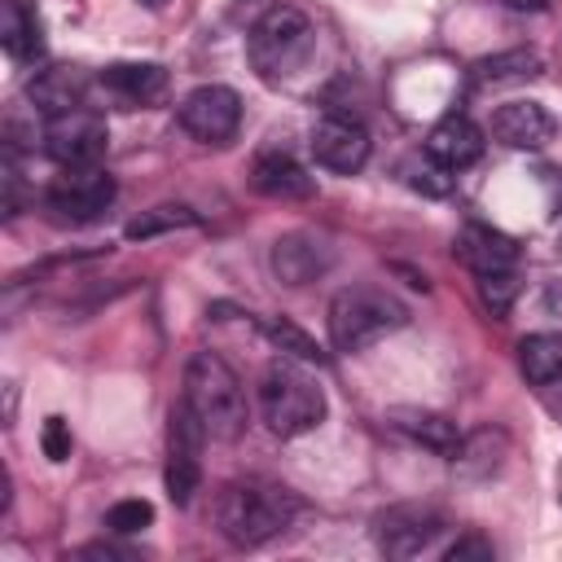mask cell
Masks as SVG:
<instances>
[{
    "label": "cell",
    "mask_w": 562,
    "mask_h": 562,
    "mask_svg": "<svg viewBox=\"0 0 562 562\" xmlns=\"http://www.w3.org/2000/svg\"><path fill=\"white\" fill-rule=\"evenodd\" d=\"M241 123V97L224 83H202L180 101V127L202 145H224Z\"/></svg>",
    "instance_id": "cell-10"
},
{
    "label": "cell",
    "mask_w": 562,
    "mask_h": 562,
    "mask_svg": "<svg viewBox=\"0 0 562 562\" xmlns=\"http://www.w3.org/2000/svg\"><path fill=\"white\" fill-rule=\"evenodd\" d=\"M505 9H514V13H540L549 0H501Z\"/></svg>",
    "instance_id": "cell-32"
},
{
    "label": "cell",
    "mask_w": 562,
    "mask_h": 562,
    "mask_svg": "<svg viewBox=\"0 0 562 562\" xmlns=\"http://www.w3.org/2000/svg\"><path fill=\"white\" fill-rule=\"evenodd\" d=\"M496 549H492V540H483V536H461L457 544H448L443 549V562H465V558H492Z\"/></svg>",
    "instance_id": "cell-30"
},
{
    "label": "cell",
    "mask_w": 562,
    "mask_h": 562,
    "mask_svg": "<svg viewBox=\"0 0 562 562\" xmlns=\"http://www.w3.org/2000/svg\"><path fill=\"white\" fill-rule=\"evenodd\" d=\"M140 4H149V9H158V4H162V0H140Z\"/></svg>",
    "instance_id": "cell-33"
},
{
    "label": "cell",
    "mask_w": 562,
    "mask_h": 562,
    "mask_svg": "<svg viewBox=\"0 0 562 562\" xmlns=\"http://www.w3.org/2000/svg\"><path fill=\"white\" fill-rule=\"evenodd\" d=\"M176 228H198V215L180 202H162V206H154V211H145L127 224V241H149V237L176 233Z\"/></svg>",
    "instance_id": "cell-25"
},
{
    "label": "cell",
    "mask_w": 562,
    "mask_h": 562,
    "mask_svg": "<svg viewBox=\"0 0 562 562\" xmlns=\"http://www.w3.org/2000/svg\"><path fill=\"white\" fill-rule=\"evenodd\" d=\"M312 158L325 171L351 176V171H360L369 162V132L347 114H325L312 127Z\"/></svg>",
    "instance_id": "cell-11"
},
{
    "label": "cell",
    "mask_w": 562,
    "mask_h": 562,
    "mask_svg": "<svg viewBox=\"0 0 562 562\" xmlns=\"http://www.w3.org/2000/svg\"><path fill=\"white\" fill-rule=\"evenodd\" d=\"M457 259L465 268H474V277L483 272H505L518 263V246L514 237H505L501 228H487V224H465L461 237H457Z\"/></svg>",
    "instance_id": "cell-18"
},
{
    "label": "cell",
    "mask_w": 562,
    "mask_h": 562,
    "mask_svg": "<svg viewBox=\"0 0 562 562\" xmlns=\"http://www.w3.org/2000/svg\"><path fill=\"white\" fill-rule=\"evenodd\" d=\"M105 145H110V132L97 110L75 105V110L48 114V123H44V154L57 167H92V162H101Z\"/></svg>",
    "instance_id": "cell-7"
},
{
    "label": "cell",
    "mask_w": 562,
    "mask_h": 562,
    "mask_svg": "<svg viewBox=\"0 0 562 562\" xmlns=\"http://www.w3.org/2000/svg\"><path fill=\"white\" fill-rule=\"evenodd\" d=\"M492 136L509 149H540L553 136V119L540 101H505L492 114Z\"/></svg>",
    "instance_id": "cell-17"
},
{
    "label": "cell",
    "mask_w": 562,
    "mask_h": 562,
    "mask_svg": "<svg viewBox=\"0 0 562 562\" xmlns=\"http://www.w3.org/2000/svg\"><path fill=\"white\" fill-rule=\"evenodd\" d=\"M448 518L435 505H391L373 522V540L386 558H417L443 536Z\"/></svg>",
    "instance_id": "cell-9"
},
{
    "label": "cell",
    "mask_w": 562,
    "mask_h": 562,
    "mask_svg": "<svg viewBox=\"0 0 562 562\" xmlns=\"http://www.w3.org/2000/svg\"><path fill=\"white\" fill-rule=\"evenodd\" d=\"M48 211H57V220L66 224H92L110 211L114 202V176L92 167H61V176H53L48 193H44Z\"/></svg>",
    "instance_id": "cell-8"
},
{
    "label": "cell",
    "mask_w": 562,
    "mask_h": 562,
    "mask_svg": "<svg viewBox=\"0 0 562 562\" xmlns=\"http://www.w3.org/2000/svg\"><path fill=\"white\" fill-rule=\"evenodd\" d=\"M404 171H408V184L422 189L426 198H443V193H452V171H448L443 162H435L430 154L417 158V162H408Z\"/></svg>",
    "instance_id": "cell-27"
},
{
    "label": "cell",
    "mask_w": 562,
    "mask_h": 562,
    "mask_svg": "<svg viewBox=\"0 0 562 562\" xmlns=\"http://www.w3.org/2000/svg\"><path fill=\"white\" fill-rule=\"evenodd\" d=\"M259 413L277 439H299L325 422V391L290 356H281L259 378Z\"/></svg>",
    "instance_id": "cell-3"
},
{
    "label": "cell",
    "mask_w": 562,
    "mask_h": 562,
    "mask_svg": "<svg viewBox=\"0 0 562 562\" xmlns=\"http://www.w3.org/2000/svg\"><path fill=\"white\" fill-rule=\"evenodd\" d=\"M0 44H4V53L13 61H35L44 53L40 22H35V13L22 0H4L0 4Z\"/></svg>",
    "instance_id": "cell-20"
},
{
    "label": "cell",
    "mask_w": 562,
    "mask_h": 562,
    "mask_svg": "<svg viewBox=\"0 0 562 562\" xmlns=\"http://www.w3.org/2000/svg\"><path fill=\"white\" fill-rule=\"evenodd\" d=\"M299 514V496L268 479L224 483L215 496V527L233 549H259L277 540Z\"/></svg>",
    "instance_id": "cell-1"
},
{
    "label": "cell",
    "mask_w": 562,
    "mask_h": 562,
    "mask_svg": "<svg viewBox=\"0 0 562 562\" xmlns=\"http://www.w3.org/2000/svg\"><path fill=\"white\" fill-rule=\"evenodd\" d=\"M79 558H105V562H136V553L132 549H119V544H83L79 549Z\"/></svg>",
    "instance_id": "cell-31"
},
{
    "label": "cell",
    "mask_w": 562,
    "mask_h": 562,
    "mask_svg": "<svg viewBox=\"0 0 562 562\" xmlns=\"http://www.w3.org/2000/svg\"><path fill=\"white\" fill-rule=\"evenodd\" d=\"M259 321V329H263V338L281 351V356H290V360H299V364H329V356L316 347V338H307L299 325H290L285 316H255Z\"/></svg>",
    "instance_id": "cell-22"
},
{
    "label": "cell",
    "mask_w": 562,
    "mask_h": 562,
    "mask_svg": "<svg viewBox=\"0 0 562 562\" xmlns=\"http://www.w3.org/2000/svg\"><path fill=\"white\" fill-rule=\"evenodd\" d=\"M154 522V505L149 501H114L110 509H105V527L114 531V536H136V531H145Z\"/></svg>",
    "instance_id": "cell-26"
},
{
    "label": "cell",
    "mask_w": 562,
    "mask_h": 562,
    "mask_svg": "<svg viewBox=\"0 0 562 562\" xmlns=\"http://www.w3.org/2000/svg\"><path fill=\"white\" fill-rule=\"evenodd\" d=\"M426 154L448 171H465L483 158V127L465 114H443L426 136Z\"/></svg>",
    "instance_id": "cell-16"
},
{
    "label": "cell",
    "mask_w": 562,
    "mask_h": 562,
    "mask_svg": "<svg viewBox=\"0 0 562 562\" xmlns=\"http://www.w3.org/2000/svg\"><path fill=\"white\" fill-rule=\"evenodd\" d=\"M97 83L105 88L110 101H119L123 110H136V105H149L167 92V70L158 61H114L101 70Z\"/></svg>",
    "instance_id": "cell-15"
},
{
    "label": "cell",
    "mask_w": 562,
    "mask_h": 562,
    "mask_svg": "<svg viewBox=\"0 0 562 562\" xmlns=\"http://www.w3.org/2000/svg\"><path fill=\"white\" fill-rule=\"evenodd\" d=\"M206 426L198 422V413L180 400L167 413V496L176 505H189L198 483H202V443H206Z\"/></svg>",
    "instance_id": "cell-6"
},
{
    "label": "cell",
    "mask_w": 562,
    "mask_h": 562,
    "mask_svg": "<svg viewBox=\"0 0 562 562\" xmlns=\"http://www.w3.org/2000/svg\"><path fill=\"white\" fill-rule=\"evenodd\" d=\"M83 88H88L83 70H75V66H48V70H40L31 79V101L44 114H61V110L83 105Z\"/></svg>",
    "instance_id": "cell-19"
},
{
    "label": "cell",
    "mask_w": 562,
    "mask_h": 562,
    "mask_svg": "<svg viewBox=\"0 0 562 562\" xmlns=\"http://www.w3.org/2000/svg\"><path fill=\"white\" fill-rule=\"evenodd\" d=\"M382 422H386V430H395L404 443L426 448V452H435V457H443V461H452L457 448H461V439H465V435L457 430V422L443 417V413H435V408L400 404V408H391Z\"/></svg>",
    "instance_id": "cell-13"
},
{
    "label": "cell",
    "mask_w": 562,
    "mask_h": 562,
    "mask_svg": "<svg viewBox=\"0 0 562 562\" xmlns=\"http://www.w3.org/2000/svg\"><path fill=\"white\" fill-rule=\"evenodd\" d=\"M40 448H44V457H48V461H66V457H70V448H75V435H70V422L53 413V417L44 422V435H40Z\"/></svg>",
    "instance_id": "cell-29"
},
{
    "label": "cell",
    "mask_w": 562,
    "mask_h": 562,
    "mask_svg": "<svg viewBox=\"0 0 562 562\" xmlns=\"http://www.w3.org/2000/svg\"><path fill=\"white\" fill-rule=\"evenodd\" d=\"M312 40H316V26L303 9L294 4H272L246 35V53H250V66L263 75V79H281L290 75L294 66H303V57L312 53Z\"/></svg>",
    "instance_id": "cell-5"
},
{
    "label": "cell",
    "mask_w": 562,
    "mask_h": 562,
    "mask_svg": "<svg viewBox=\"0 0 562 562\" xmlns=\"http://www.w3.org/2000/svg\"><path fill=\"white\" fill-rule=\"evenodd\" d=\"M505 435L501 430H474V435H465L461 439V448H457V470H465V474H474V479H483V474H492L496 465H501V457H505Z\"/></svg>",
    "instance_id": "cell-24"
},
{
    "label": "cell",
    "mask_w": 562,
    "mask_h": 562,
    "mask_svg": "<svg viewBox=\"0 0 562 562\" xmlns=\"http://www.w3.org/2000/svg\"><path fill=\"white\" fill-rule=\"evenodd\" d=\"M479 294H483V303H487L496 316H505L509 303H514V294H518L514 268H505V272H483V277H479Z\"/></svg>",
    "instance_id": "cell-28"
},
{
    "label": "cell",
    "mask_w": 562,
    "mask_h": 562,
    "mask_svg": "<svg viewBox=\"0 0 562 562\" xmlns=\"http://www.w3.org/2000/svg\"><path fill=\"white\" fill-rule=\"evenodd\" d=\"M250 184H255V193H263L272 202H299V198L316 193V176H307V167L294 162L285 149H263L250 162Z\"/></svg>",
    "instance_id": "cell-14"
},
{
    "label": "cell",
    "mask_w": 562,
    "mask_h": 562,
    "mask_svg": "<svg viewBox=\"0 0 562 562\" xmlns=\"http://www.w3.org/2000/svg\"><path fill=\"white\" fill-rule=\"evenodd\" d=\"M184 404L198 413L211 439H237L246 430V391L241 378L215 351H193L184 364Z\"/></svg>",
    "instance_id": "cell-2"
},
{
    "label": "cell",
    "mask_w": 562,
    "mask_h": 562,
    "mask_svg": "<svg viewBox=\"0 0 562 562\" xmlns=\"http://www.w3.org/2000/svg\"><path fill=\"white\" fill-rule=\"evenodd\" d=\"M408 321V307L378 290V285H347L329 299V342L334 351H364L373 347L378 338L395 334L400 325Z\"/></svg>",
    "instance_id": "cell-4"
},
{
    "label": "cell",
    "mask_w": 562,
    "mask_h": 562,
    "mask_svg": "<svg viewBox=\"0 0 562 562\" xmlns=\"http://www.w3.org/2000/svg\"><path fill=\"white\" fill-rule=\"evenodd\" d=\"M334 263V246L316 233H285L268 250V268L281 285H312Z\"/></svg>",
    "instance_id": "cell-12"
},
{
    "label": "cell",
    "mask_w": 562,
    "mask_h": 562,
    "mask_svg": "<svg viewBox=\"0 0 562 562\" xmlns=\"http://www.w3.org/2000/svg\"><path fill=\"white\" fill-rule=\"evenodd\" d=\"M518 369L527 382L536 386H549L562 378V334L553 329H540V334H527L518 342Z\"/></svg>",
    "instance_id": "cell-21"
},
{
    "label": "cell",
    "mask_w": 562,
    "mask_h": 562,
    "mask_svg": "<svg viewBox=\"0 0 562 562\" xmlns=\"http://www.w3.org/2000/svg\"><path fill=\"white\" fill-rule=\"evenodd\" d=\"M544 57L536 48H509V53H492L483 61H474V79L479 83H509V79H531L540 75Z\"/></svg>",
    "instance_id": "cell-23"
}]
</instances>
